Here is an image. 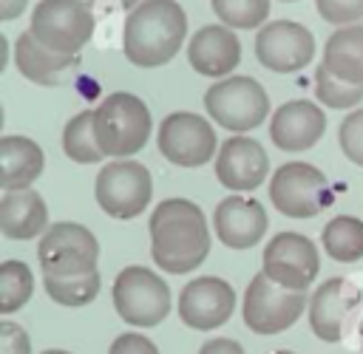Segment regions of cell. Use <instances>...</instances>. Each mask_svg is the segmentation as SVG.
Returning <instances> with one entry per match:
<instances>
[{
    "label": "cell",
    "instance_id": "obj_14",
    "mask_svg": "<svg viewBox=\"0 0 363 354\" xmlns=\"http://www.w3.org/2000/svg\"><path fill=\"white\" fill-rule=\"evenodd\" d=\"M255 57L275 74H295L315 57V37L295 20H272L255 34Z\"/></svg>",
    "mask_w": 363,
    "mask_h": 354
},
{
    "label": "cell",
    "instance_id": "obj_22",
    "mask_svg": "<svg viewBox=\"0 0 363 354\" xmlns=\"http://www.w3.org/2000/svg\"><path fill=\"white\" fill-rule=\"evenodd\" d=\"M14 62H17V71L37 82V85H57L60 82V74L77 62L74 54H57L51 48H45L43 42H37V37L31 31H23L17 40H14Z\"/></svg>",
    "mask_w": 363,
    "mask_h": 354
},
{
    "label": "cell",
    "instance_id": "obj_36",
    "mask_svg": "<svg viewBox=\"0 0 363 354\" xmlns=\"http://www.w3.org/2000/svg\"><path fill=\"white\" fill-rule=\"evenodd\" d=\"M85 3H88V6H94V3H99V0H85ZM116 3H119L122 8H130V11L139 6V0H116Z\"/></svg>",
    "mask_w": 363,
    "mask_h": 354
},
{
    "label": "cell",
    "instance_id": "obj_39",
    "mask_svg": "<svg viewBox=\"0 0 363 354\" xmlns=\"http://www.w3.org/2000/svg\"><path fill=\"white\" fill-rule=\"evenodd\" d=\"M275 354H292V351H275Z\"/></svg>",
    "mask_w": 363,
    "mask_h": 354
},
{
    "label": "cell",
    "instance_id": "obj_16",
    "mask_svg": "<svg viewBox=\"0 0 363 354\" xmlns=\"http://www.w3.org/2000/svg\"><path fill=\"white\" fill-rule=\"evenodd\" d=\"M269 173L267 150L250 136H233L218 147L216 156V178L233 193H250L261 187Z\"/></svg>",
    "mask_w": 363,
    "mask_h": 354
},
{
    "label": "cell",
    "instance_id": "obj_3",
    "mask_svg": "<svg viewBox=\"0 0 363 354\" xmlns=\"http://www.w3.org/2000/svg\"><path fill=\"white\" fill-rule=\"evenodd\" d=\"M94 130L105 156L128 159L147 144L150 110L136 93H108L94 110Z\"/></svg>",
    "mask_w": 363,
    "mask_h": 354
},
{
    "label": "cell",
    "instance_id": "obj_31",
    "mask_svg": "<svg viewBox=\"0 0 363 354\" xmlns=\"http://www.w3.org/2000/svg\"><path fill=\"white\" fill-rule=\"evenodd\" d=\"M318 14L332 25H352L363 17V0H315Z\"/></svg>",
    "mask_w": 363,
    "mask_h": 354
},
{
    "label": "cell",
    "instance_id": "obj_29",
    "mask_svg": "<svg viewBox=\"0 0 363 354\" xmlns=\"http://www.w3.org/2000/svg\"><path fill=\"white\" fill-rule=\"evenodd\" d=\"M315 96L326 108H354L363 99V85L343 82V79L332 76L323 65H318V71H315Z\"/></svg>",
    "mask_w": 363,
    "mask_h": 354
},
{
    "label": "cell",
    "instance_id": "obj_24",
    "mask_svg": "<svg viewBox=\"0 0 363 354\" xmlns=\"http://www.w3.org/2000/svg\"><path fill=\"white\" fill-rule=\"evenodd\" d=\"M323 249L329 258L340 263H352L363 258V221L354 215H335L320 232Z\"/></svg>",
    "mask_w": 363,
    "mask_h": 354
},
{
    "label": "cell",
    "instance_id": "obj_18",
    "mask_svg": "<svg viewBox=\"0 0 363 354\" xmlns=\"http://www.w3.org/2000/svg\"><path fill=\"white\" fill-rule=\"evenodd\" d=\"M323 130H326V116L309 99L284 102L272 113V122H269V139H272V144H278L286 153L309 150L312 144H318V139L323 136Z\"/></svg>",
    "mask_w": 363,
    "mask_h": 354
},
{
    "label": "cell",
    "instance_id": "obj_17",
    "mask_svg": "<svg viewBox=\"0 0 363 354\" xmlns=\"http://www.w3.org/2000/svg\"><path fill=\"white\" fill-rule=\"evenodd\" d=\"M267 212L264 207L250 195H227L224 201H218L216 215H213V227L216 235L221 238L224 246L230 249H250L255 246L264 232H267Z\"/></svg>",
    "mask_w": 363,
    "mask_h": 354
},
{
    "label": "cell",
    "instance_id": "obj_34",
    "mask_svg": "<svg viewBox=\"0 0 363 354\" xmlns=\"http://www.w3.org/2000/svg\"><path fill=\"white\" fill-rule=\"evenodd\" d=\"M199 354H247L235 340H227V337H216L210 343H204L199 348Z\"/></svg>",
    "mask_w": 363,
    "mask_h": 354
},
{
    "label": "cell",
    "instance_id": "obj_33",
    "mask_svg": "<svg viewBox=\"0 0 363 354\" xmlns=\"http://www.w3.org/2000/svg\"><path fill=\"white\" fill-rule=\"evenodd\" d=\"M108 354H159V348L145 337V334H136V331H128V334H119Z\"/></svg>",
    "mask_w": 363,
    "mask_h": 354
},
{
    "label": "cell",
    "instance_id": "obj_38",
    "mask_svg": "<svg viewBox=\"0 0 363 354\" xmlns=\"http://www.w3.org/2000/svg\"><path fill=\"white\" fill-rule=\"evenodd\" d=\"M357 334H360V351H363V320H360V326H357Z\"/></svg>",
    "mask_w": 363,
    "mask_h": 354
},
{
    "label": "cell",
    "instance_id": "obj_1",
    "mask_svg": "<svg viewBox=\"0 0 363 354\" xmlns=\"http://www.w3.org/2000/svg\"><path fill=\"white\" fill-rule=\"evenodd\" d=\"M150 258L170 275L193 272L210 255V229L199 204L164 198L150 212Z\"/></svg>",
    "mask_w": 363,
    "mask_h": 354
},
{
    "label": "cell",
    "instance_id": "obj_23",
    "mask_svg": "<svg viewBox=\"0 0 363 354\" xmlns=\"http://www.w3.org/2000/svg\"><path fill=\"white\" fill-rule=\"evenodd\" d=\"M332 76L363 85V25H343L332 31L323 45V62Z\"/></svg>",
    "mask_w": 363,
    "mask_h": 354
},
{
    "label": "cell",
    "instance_id": "obj_6",
    "mask_svg": "<svg viewBox=\"0 0 363 354\" xmlns=\"http://www.w3.org/2000/svg\"><path fill=\"white\" fill-rule=\"evenodd\" d=\"M204 108L213 122H218L224 130H252L258 127L269 113L267 91L252 76H227L207 88Z\"/></svg>",
    "mask_w": 363,
    "mask_h": 354
},
{
    "label": "cell",
    "instance_id": "obj_32",
    "mask_svg": "<svg viewBox=\"0 0 363 354\" xmlns=\"http://www.w3.org/2000/svg\"><path fill=\"white\" fill-rule=\"evenodd\" d=\"M0 354H31V340L26 329H20L11 320L0 323Z\"/></svg>",
    "mask_w": 363,
    "mask_h": 354
},
{
    "label": "cell",
    "instance_id": "obj_5",
    "mask_svg": "<svg viewBox=\"0 0 363 354\" xmlns=\"http://www.w3.org/2000/svg\"><path fill=\"white\" fill-rule=\"evenodd\" d=\"M113 309L128 326H159L170 312L167 283L147 266H125L111 289Z\"/></svg>",
    "mask_w": 363,
    "mask_h": 354
},
{
    "label": "cell",
    "instance_id": "obj_25",
    "mask_svg": "<svg viewBox=\"0 0 363 354\" xmlns=\"http://www.w3.org/2000/svg\"><path fill=\"white\" fill-rule=\"evenodd\" d=\"M62 153L77 164H96L105 159L96 142V130H94V110L77 113L62 127Z\"/></svg>",
    "mask_w": 363,
    "mask_h": 354
},
{
    "label": "cell",
    "instance_id": "obj_8",
    "mask_svg": "<svg viewBox=\"0 0 363 354\" xmlns=\"http://www.w3.org/2000/svg\"><path fill=\"white\" fill-rule=\"evenodd\" d=\"M28 31L57 54H74L94 34V14L85 0H40L31 11Z\"/></svg>",
    "mask_w": 363,
    "mask_h": 354
},
{
    "label": "cell",
    "instance_id": "obj_7",
    "mask_svg": "<svg viewBox=\"0 0 363 354\" xmlns=\"http://www.w3.org/2000/svg\"><path fill=\"white\" fill-rule=\"evenodd\" d=\"M269 201L286 218H312L332 204L329 178L306 164V161H286L272 173L269 181Z\"/></svg>",
    "mask_w": 363,
    "mask_h": 354
},
{
    "label": "cell",
    "instance_id": "obj_27",
    "mask_svg": "<svg viewBox=\"0 0 363 354\" xmlns=\"http://www.w3.org/2000/svg\"><path fill=\"white\" fill-rule=\"evenodd\" d=\"M45 295L60 303V306H85L99 295L102 278L99 269L91 275H77V278H45Z\"/></svg>",
    "mask_w": 363,
    "mask_h": 354
},
{
    "label": "cell",
    "instance_id": "obj_11",
    "mask_svg": "<svg viewBox=\"0 0 363 354\" xmlns=\"http://www.w3.org/2000/svg\"><path fill=\"white\" fill-rule=\"evenodd\" d=\"M306 306V292H289L258 272L244 292V323L255 334H278L286 331Z\"/></svg>",
    "mask_w": 363,
    "mask_h": 354
},
{
    "label": "cell",
    "instance_id": "obj_37",
    "mask_svg": "<svg viewBox=\"0 0 363 354\" xmlns=\"http://www.w3.org/2000/svg\"><path fill=\"white\" fill-rule=\"evenodd\" d=\"M43 354H68V351H62V348H48V351H43Z\"/></svg>",
    "mask_w": 363,
    "mask_h": 354
},
{
    "label": "cell",
    "instance_id": "obj_21",
    "mask_svg": "<svg viewBox=\"0 0 363 354\" xmlns=\"http://www.w3.org/2000/svg\"><path fill=\"white\" fill-rule=\"evenodd\" d=\"M45 167V156L40 144L28 136H3L0 139V187L23 190L40 178Z\"/></svg>",
    "mask_w": 363,
    "mask_h": 354
},
{
    "label": "cell",
    "instance_id": "obj_2",
    "mask_svg": "<svg viewBox=\"0 0 363 354\" xmlns=\"http://www.w3.org/2000/svg\"><path fill=\"white\" fill-rule=\"evenodd\" d=\"M187 37V14L176 0H142L122 28L125 57L139 68L170 62Z\"/></svg>",
    "mask_w": 363,
    "mask_h": 354
},
{
    "label": "cell",
    "instance_id": "obj_10",
    "mask_svg": "<svg viewBox=\"0 0 363 354\" xmlns=\"http://www.w3.org/2000/svg\"><path fill=\"white\" fill-rule=\"evenodd\" d=\"M261 272L289 292H306L320 272L318 246L301 232H278L264 246Z\"/></svg>",
    "mask_w": 363,
    "mask_h": 354
},
{
    "label": "cell",
    "instance_id": "obj_4",
    "mask_svg": "<svg viewBox=\"0 0 363 354\" xmlns=\"http://www.w3.org/2000/svg\"><path fill=\"white\" fill-rule=\"evenodd\" d=\"M99 241L96 235L74 221H60L45 229L37 244V261L43 278H77L96 272Z\"/></svg>",
    "mask_w": 363,
    "mask_h": 354
},
{
    "label": "cell",
    "instance_id": "obj_26",
    "mask_svg": "<svg viewBox=\"0 0 363 354\" xmlns=\"http://www.w3.org/2000/svg\"><path fill=\"white\" fill-rule=\"evenodd\" d=\"M34 275L23 261L0 263V314H14L31 300Z\"/></svg>",
    "mask_w": 363,
    "mask_h": 354
},
{
    "label": "cell",
    "instance_id": "obj_35",
    "mask_svg": "<svg viewBox=\"0 0 363 354\" xmlns=\"http://www.w3.org/2000/svg\"><path fill=\"white\" fill-rule=\"evenodd\" d=\"M26 3H28V0H0V20L9 23V20H14V17H20L23 8H26Z\"/></svg>",
    "mask_w": 363,
    "mask_h": 354
},
{
    "label": "cell",
    "instance_id": "obj_19",
    "mask_svg": "<svg viewBox=\"0 0 363 354\" xmlns=\"http://www.w3.org/2000/svg\"><path fill=\"white\" fill-rule=\"evenodd\" d=\"M187 59L201 76L227 79L241 59V42L227 25H201L187 42Z\"/></svg>",
    "mask_w": 363,
    "mask_h": 354
},
{
    "label": "cell",
    "instance_id": "obj_20",
    "mask_svg": "<svg viewBox=\"0 0 363 354\" xmlns=\"http://www.w3.org/2000/svg\"><path fill=\"white\" fill-rule=\"evenodd\" d=\"M48 229V207L43 195L31 187L23 190H6L0 195V232L11 241H28L43 238Z\"/></svg>",
    "mask_w": 363,
    "mask_h": 354
},
{
    "label": "cell",
    "instance_id": "obj_15",
    "mask_svg": "<svg viewBox=\"0 0 363 354\" xmlns=\"http://www.w3.org/2000/svg\"><path fill=\"white\" fill-rule=\"evenodd\" d=\"M235 309V289L221 278H196L179 295V317L184 326L207 331L218 329L233 317Z\"/></svg>",
    "mask_w": 363,
    "mask_h": 354
},
{
    "label": "cell",
    "instance_id": "obj_12",
    "mask_svg": "<svg viewBox=\"0 0 363 354\" xmlns=\"http://www.w3.org/2000/svg\"><path fill=\"white\" fill-rule=\"evenodd\" d=\"M159 153L176 167H201L216 153V130L204 116L190 110H176L162 119L156 136Z\"/></svg>",
    "mask_w": 363,
    "mask_h": 354
},
{
    "label": "cell",
    "instance_id": "obj_40",
    "mask_svg": "<svg viewBox=\"0 0 363 354\" xmlns=\"http://www.w3.org/2000/svg\"><path fill=\"white\" fill-rule=\"evenodd\" d=\"M284 3H292V0H284Z\"/></svg>",
    "mask_w": 363,
    "mask_h": 354
},
{
    "label": "cell",
    "instance_id": "obj_9",
    "mask_svg": "<svg viewBox=\"0 0 363 354\" xmlns=\"http://www.w3.org/2000/svg\"><path fill=\"white\" fill-rule=\"evenodd\" d=\"M94 195H96V204L102 207V212H108L111 218H119V221L136 218L139 212H145V207L150 204V195H153L150 170L130 159L111 161L99 170Z\"/></svg>",
    "mask_w": 363,
    "mask_h": 354
},
{
    "label": "cell",
    "instance_id": "obj_13",
    "mask_svg": "<svg viewBox=\"0 0 363 354\" xmlns=\"http://www.w3.org/2000/svg\"><path fill=\"white\" fill-rule=\"evenodd\" d=\"M360 306H363V292L357 283H352L349 278L323 280L309 297V326L315 337L323 343L343 340Z\"/></svg>",
    "mask_w": 363,
    "mask_h": 354
},
{
    "label": "cell",
    "instance_id": "obj_28",
    "mask_svg": "<svg viewBox=\"0 0 363 354\" xmlns=\"http://www.w3.org/2000/svg\"><path fill=\"white\" fill-rule=\"evenodd\" d=\"M227 28H258L269 14V0H210Z\"/></svg>",
    "mask_w": 363,
    "mask_h": 354
},
{
    "label": "cell",
    "instance_id": "obj_30",
    "mask_svg": "<svg viewBox=\"0 0 363 354\" xmlns=\"http://www.w3.org/2000/svg\"><path fill=\"white\" fill-rule=\"evenodd\" d=\"M337 144L349 161L363 167V110L349 113L337 127Z\"/></svg>",
    "mask_w": 363,
    "mask_h": 354
}]
</instances>
